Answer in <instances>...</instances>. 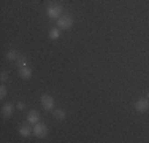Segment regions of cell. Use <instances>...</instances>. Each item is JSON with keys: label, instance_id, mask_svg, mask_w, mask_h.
<instances>
[{"label": "cell", "instance_id": "obj_1", "mask_svg": "<svg viewBox=\"0 0 149 143\" xmlns=\"http://www.w3.org/2000/svg\"><path fill=\"white\" fill-rule=\"evenodd\" d=\"M46 13H48V16L51 18V19H59L60 16H62V5L60 3H56V2H51L48 5V8H46Z\"/></svg>", "mask_w": 149, "mask_h": 143}, {"label": "cell", "instance_id": "obj_2", "mask_svg": "<svg viewBox=\"0 0 149 143\" xmlns=\"http://www.w3.org/2000/svg\"><path fill=\"white\" fill-rule=\"evenodd\" d=\"M73 24H74L73 18L68 16V14H62L57 19V26H59L60 30H68V29L73 27Z\"/></svg>", "mask_w": 149, "mask_h": 143}, {"label": "cell", "instance_id": "obj_3", "mask_svg": "<svg viewBox=\"0 0 149 143\" xmlns=\"http://www.w3.org/2000/svg\"><path fill=\"white\" fill-rule=\"evenodd\" d=\"M54 97L49 94H43L41 95V107L46 110V111H51L52 108H54Z\"/></svg>", "mask_w": 149, "mask_h": 143}, {"label": "cell", "instance_id": "obj_4", "mask_svg": "<svg viewBox=\"0 0 149 143\" xmlns=\"http://www.w3.org/2000/svg\"><path fill=\"white\" fill-rule=\"evenodd\" d=\"M33 135H35V137H38V138L46 137V135H48V127H46L43 123L33 124Z\"/></svg>", "mask_w": 149, "mask_h": 143}, {"label": "cell", "instance_id": "obj_5", "mask_svg": "<svg viewBox=\"0 0 149 143\" xmlns=\"http://www.w3.org/2000/svg\"><path fill=\"white\" fill-rule=\"evenodd\" d=\"M135 108H136V111L140 113H146L149 110V99H138L136 102H135Z\"/></svg>", "mask_w": 149, "mask_h": 143}, {"label": "cell", "instance_id": "obj_6", "mask_svg": "<svg viewBox=\"0 0 149 143\" xmlns=\"http://www.w3.org/2000/svg\"><path fill=\"white\" fill-rule=\"evenodd\" d=\"M27 121H29L30 124L40 123V113H38L37 110H32V111H29V114H27Z\"/></svg>", "mask_w": 149, "mask_h": 143}, {"label": "cell", "instance_id": "obj_7", "mask_svg": "<svg viewBox=\"0 0 149 143\" xmlns=\"http://www.w3.org/2000/svg\"><path fill=\"white\" fill-rule=\"evenodd\" d=\"M13 111H15V107H13L11 103H5V105H3L2 113H3V116H5V118H10L13 114Z\"/></svg>", "mask_w": 149, "mask_h": 143}, {"label": "cell", "instance_id": "obj_8", "mask_svg": "<svg viewBox=\"0 0 149 143\" xmlns=\"http://www.w3.org/2000/svg\"><path fill=\"white\" fill-rule=\"evenodd\" d=\"M19 75L24 78V80H29L32 76V69L30 67H19Z\"/></svg>", "mask_w": 149, "mask_h": 143}, {"label": "cell", "instance_id": "obj_9", "mask_svg": "<svg viewBox=\"0 0 149 143\" xmlns=\"http://www.w3.org/2000/svg\"><path fill=\"white\" fill-rule=\"evenodd\" d=\"M49 38H52V40H57L60 38V29L59 27H54L49 30Z\"/></svg>", "mask_w": 149, "mask_h": 143}, {"label": "cell", "instance_id": "obj_10", "mask_svg": "<svg viewBox=\"0 0 149 143\" xmlns=\"http://www.w3.org/2000/svg\"><path fill=\"white\" fill-rule=\"evenodd\" d=\"M32 132H33V130H30V127H27V126H19V134L22 135V137H29Z\"/></svg>", "mask_w": 149, "mask_h": 143}, {"label": "cell", "instance_id": "obj_11", "mask_svg": "<svg viewBox=\"0 0 149 143\" xmlns=\"http://www.w3.org/2000/svg\"><path fill=\"white\" fill-rule=\"evenodd\" d=\"M6 59H8V60H17V59H19L17 51H15V49H10V51L6 53Z\"/></svg>", "mask_w": 149, "mask_h": 143}, {"label": "cell", "instance_id": "obj_12", "mask_svg": "<svg viewBox=\"0 0 149 143\" xmlns=\"http://www.w3.org/2000/svg\"><path fill=\"white\" fill-rule=\"evenodd\" d=\"M65 116H67V113L63 111V110H56V111H54V118L57 121H63V119H65Z\"/></svg>", "mask_w": 149, "mask_h": 143}, {"label": "cell", "instance_id": "obj_13", "mask_svg": "<svg viewBox=\"0 0 149 143\" xmlns=\"http://www.w3.org/2000/svg\"><path fill=\"white\" fill-rule=\"evenodd\" d=\"M27 64H29V60H27L26 56H21L19 59H17V65L19 67H27Z\"/></svg>", "mask_w": 149, "mask_h": 143}, {"label": "cell", "instance_id": "obj_14", "mask_svg": "<svg viewBox=\"0 0 149 143\" xmlns=\"http://www.w3.org/2000/svg\"><path fill=\"white\" fill-rule=\"evenodd\" d=\"M6 97V88H5V84H2L0 86V99H5Z\"/></svg>", "mask_w": 149, "mask_h": 143}, {"label": "cell", "instance_id": "obj_15", "mask_svg": "<svg viewBox=\"0 0 149 143\" xmlns=\"http://www.w3.org/2000/svg\"><path fill=\"white\" fill-rule=\"evenodd\" d=\"M0 80H2V83H5V81L8 80V73H6V72H2V75H0Z\"/></svg>", "mask_w": 149, "mask_h": 143}, {"label": "cell", "instance_id": "obj_16", "mask_svg": "<svg viewBox=\"0 0 149 143\" xmlns=\"http://www.w3.org/2000/svg\"><path fill=\"white\" fill-rule=\"evenodd\" d=\"M17 110H21V111H22V110H26V103L22 102V100H21V102H17Z\"/></svg>", "mask_w": 149, "mask_h": 143}, {"label": "cell", "instance_id": "obj_17", "mask_svg": "<svg viewBox=\"0 0 149 143\" xmlns=\"http://www.w3.org/2000/svg\"><path fill=\"white\" fill-rule=\"evenodd\" d=\"M148 99H149V91H148Z\"/></svg>", "mask_w": 149, "mask_h": 143}]
</instances>
